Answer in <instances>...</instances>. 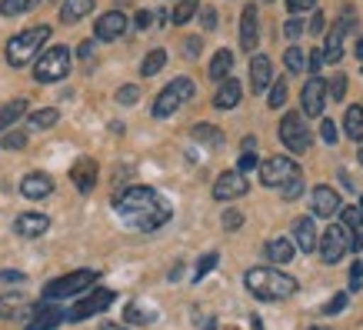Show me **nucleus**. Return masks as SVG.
I'll use <instances>...</instances> for the list:
<instances>
[{
	"instance_id": "11",
	"label": "nucleus",
	"mask_w": 363,
	"mask_h": 330,
	"mask_svg": "<svg viewBox=\"0 0 363 330\" xmlns=\"http://www.w3.org/2000/svg\"><path fill=\"white\" fill-rule=\"evenodd\" d=\"M113 300H117V294L113 290H107V287H94L87 297L80 300L77 307L67 314V320H87V317H97V314H104V310L111 307Z\"/></svg>"
},
{
	"instance_id": "19",
	"label": "nucleus",
	"mask_w": 363,
	"mask_h": 330,
	"mask_svg": "<svg viewBox=\"0 0 363 330\" xmlns=\"http://www.w3.org/2000/svg\"><path fill=\"white\" fill-rule=\"evenodd\" d=\"M313 214L333 220L337 214H340V194H337L333 187H327V184L313 187Z\"/></svg>"
},
{
	"instance_id": "2",
	"label": "nucleus",
	"mask_w": 363,
	"mask_h": 330,
	"mask_svg": "<svg viewBox=\"0 0 363 330\" xmlns=\"http://www.w3.org/2000/svg\"><path fill=\"white\" fill-rule=\"evenodd\" d=\"M243 284L257 300H286L297 294V280L274 267H250L243 274Z\"/></svg>"
},
{
	"instance_id": "29",
	"label": "nucleus",
	"mask_w": 363,
	"mask_h": 330,
	"mask_svg": "<svg viewBox=\"0 0 363 330\" xmlns=\"http://www.w3.org/2000/svg\"><path fill=\"white\" fill-rule=\"evenodd\" d=\"M343 131L350 141H363V107H350L343 117Z\"/></svg>"
},
{
	"instance_id": "39",
	"label": "nucleus",
	"mask_w": 363,
	"mask_h": 330,
	"mask_svg": "<svg viewBox=\"0 0 363 330\" xmlns=\"http://www.w3.org/2000/svg\"><path fill=\"white\" fill-rule=\"evenodd\" d=\"M300 194H303V174H297L294 180H286L284 187H280V197L284 200H297Z\"/></svg>"
},
{
	"instance_id": "40",
	"label": "nucleus",
	"mask_w": 363,
	"mask_h": 330,
	"mask_svg": "<svg viewBox=\"0 0 363 330\" xmlns=\"http://www.w3.org/2000/svg\"><path fill=\"white\" fill-rule=\"evenodd\" d=\"M284 64L290 74H300V70H303V50H300V47H290L284 54Z\"/></svg>"
},
{
	"instance_id": "4",
	"label": "nucleus",
	"mask_w": 363,
	"mask_h": 330,
	"mask_svg": "<svg viewBox=\"0 0 363 330\" xmlns=\"http://www.w3.org/2000/svg\"><path fill=\"white\" fill-rule=\"evenodd\" d=\"M190 97H194V80H187V77L170 80V84L160 90V97L154 100V117L157 121H164V117L177 114V110L184 107Z\"/></svg>"
},
{
	"instance_id": "33",
	"label": "nucleus",
	"mask_w": 363,
	"mask_h": 330,
	"mask_svg": "<svg viewBox=\"0 0 363 330\" xmlns=\"http://www.w3.org/2000/svg\"><path fill=\"white\" fill-rule=\"evenodd\" d=\"M190 137L200 143H210V147H220L223 143V133L217 131V127H210V123H197V127L190 131Z\"/></svg>"
},
{
	"instance_id": "15",
	"label": "nucleus",
	"mask_w": 363,
	"mask_h": 330,
	"mask_svg": "<svg viewBox=\"0 0 363 330\" xmlns=\"http://www.w3.org/2000/svg\"><path fill=\"white\" fill-rule=\"evenodd\" d=\"M123 31H127V13L123 11H107L104 17H97V23H94V37L104 40V44L123 37Z\"/></svg>"
},
{
	"instance_id": "43",
	"label": "nucleus",
	"mask_w": 363,
	"mask_h": 330,
	"mask_svg": "<svg viewBox=\"0 0 363 330\" xmlns=\"http://www.w3.org/2000/svg\"><path fill=\"white\" fill-rule=\"evenodd\" d=\"M343 307H347V294H333L330 300H327V304H323V310H320V314H343Z\"/></svg>"
},
{
	"instance_id": "6",
	"label": "nucleus",
	"mask_w": 363,
	"mask_h": 330,
	"mask_svg": "<svg viewBox=\"0 0 363 330\" xmlns=\"http://www.w3.org/2000/svg\"><path fill=\"white\" fill-rule=\"evenodd\" d=\"M97 284V270H74V274H64L50 280L44 287V300H64V297H74L80 290H87V287Z\"/></svg>"
},
{
	"instance_id": "24",
	"label": "nucleus",
	"mask_w": 363,
	"mask_h": 330,
	"mask_svg": "<svg viewBox=\"0 0 363 330\" xmlns=\"http://www.w3.org/2000/svg\"><path fill=\"white\" fill-rule=\"evenodd\" d=\"M264 253H267V260H270V264H290V260H294V241H286V237H274V241H267Z\"/></svg>"
},
{
	"instance_id": "14",
	"label": "nucleus",
	"mask_w": 363,
	"mask_h": 330,
	"mask_svg": "<svg viewBox=\"0 0 363 330\" xmlns=\"http://www.w3.org/2000/svg\"><path fill=\"white\" fill-rule=\"evenodd\" d=\"M247 190H250L247 174H240V170H223V174L217 177V184H213V197L217 200H237V197H243Z\"/></svg>"
},
{
	"instance_id": "22",
	"label": "nucleus",
	"mask_w": 363,
	"mask_h": 330,
	"mask_svg": "<svg viewBox=\"0 0 363 330\" xmlns=\"http://www.w3.org/2000/svg\"><path fill=\"white\" fill-rule=\"evenodd\" d=\"M270 80H274V64H270V57L257 54L250 60V87H253V94H264V90L270 87Z\"/></svg>"
},
{
	"instance_id": "51",
	"label": "nucleus",
	"mask_w": 363,
	"mask_h": 330,
	"mask_svg": "<svg viewBox=\"0 0 363 330\" xmlns=\"http://www.w3.org/2000/svg\"><path fill=\"white\" fill-rule=\"evenodd\" d=\"M320 31H323V13L313 11L310 13V33H320Z\"/></svg>"
},
{
	"instance_id": "44",
	"label": "nucleus",
	"mask_w": 363,
	"mask_h": 330,
	"mask_svg": "<svg viewBox=\"0 0 363 330\" xmlns=\"http://www.w3.org/2000/svg\"><path fill=\"white\" fill-rule=\"evenodd\" d=\"M137 97H140V90L133 87V84H127V87L117 90V100H121V104H127V107H130V104H137Z\"/></svg>"
},
{
	"instance_id": "49",
	"label": "nucleus",
	"mask_w": 363,
	"mask_h": 330,
	"mask_svg": "<svg viewBox=\"0 0 363 330\" xmlns=\"http://www.w3.org/2000/svg\"><path fill=\"white\" fill-rule=\"evenodd\" d=\"M200 37H190V40H184V50H187V57H197L200 54Z\"/></svg>"
},
{
	"instance_id": "60",
	"label": "nucleus",
	"mask_w": 363,
	"mask_h": 330,
	"mask_svg": "<svg viewBox=\"0 0 363 330\" xmlns=\"http://www.w3.org/2000/svg\"><path fill=\"white\" fill-rule=\"evenodd\" d=\"M353 270H357V274L363 277V264H360V260H357V264H353Z\"/></svg>"
},
{
	"instance_id": "36",
	"label": "nucleus",
	"mask_w": 363,
	"mask_h": 330,
	"mask_svg": "<svg viewBox=\"0 0 363 330\" xmlns=\"http://www.w3.org/2000/svg\"><path fill=\"white\" fill-rule=\"evenodd\" d=\"M253 167H257V141H253V137H247V141H243V154H240L237 170H240V174H250Z\"/></svg>"
},
{
	"instance_id": "41",
	"label": "nucleus",
	"mask_w": 363,
	"mask_h": 330,
	"mask_svg": "<svg viewBox=\"0 0 363 330\" xmlns=\"http://www.w3.org/2000/svg\"><path fill=\"white\" fill-rule=\"evenodd\" d=\"M4 150H23L27 147V133L23 131H11V133H4Z\"/></svg>"
},
{
	"instance_id": "28",
	"label": "nucleus",
	"mask_w": 363,
	"mask_h": 330,
	"mask_svg": "<svg viewBox=\"0 0 363 330\" xmlns=\"http://www.w3.org/2000/svg\"><path fill=\"white\" fill-rule=\"evenodd\" d=\"M230 67H233V54L230 50H217V54H213V60H210V80H227L230 77Z\"/></svg>"
},
{
	"instance_id": "31",
	"label": "nucleus",
	"mask_w": 363,
	"mask_h": 330,
	"mask_svg": "<svg viewBox=\"0 0 363 330\" xmlns=\"http://www.w3.org/2000/svg\"><path fill=\"white\" fill-rule=\"evenodd\" d=\"M164 64H167V50H150V54L143 57V64H140V74L143 77H154V74H160L164 70Z\"/></svg>"
},
{
	"instance_id": "53",
	"label": "nucleus",
	"mask_w": 363,
	"mask_h": 330,
	"mask_svg": "<svg viewBox=\"0 0 363 330\" xmlns=\"http://www.w3.org/2000/svg\"><path fill=\"white\" fill-rule=\"evenodd\" d=\"M203 27H207V31L217 27V11H203Z\"/></svg>"
},
{
	"instance_id": "1",
	"label": "nucleus",
	"mask_w": 363,
	"mask_h": 330,
	"mask_svg": "<svg viewBox=\"0 0 363 330\" xmlns=\"http://www.w3.org/2000/svg\"><path fill=\"white\" fill-rule=\"evenodd\" d=\"M113 210H117V217H121L130 231H143V233L164 227L167 220L174 217V207H170L154 187H140V184L123 190L121 197L113 200Z\"/></svg>"
},
{
	"instance_id": "61",
	"label": "nucleus",
	"mask_w": 363,
	"mask_h": 330,
	"mask_svg": "<svg viewBox=\"0 0 363 330\" xmlns=\"http://www.w3.org/2000/svg\"><path fill=\"white\" fill-rule=\"evenodd\" d=\"M357 210H360V217H363V197H360V204H357Z\"/></svg>"
},
{
	"instance_id": "59",
	"label": "nucleus",
	"mask_w": 363,
	"mask_h": 330,
	"mask_svg": "<svg viewBox=\"0 0 363 330\" xmlns=\"http://www.w3.org/2000/svg\"><path fill=\"white\" fill-rule=\"evenodd\" d=\"M100 330H127V327H121V324H104Z\"/></svg>"
},
{
	"instance_id": "23",
	"label": "nucleus",
	"mask_w": 363,
	"mask_h": 330,
	"mask_svg": "<svg viewBox=\"0 0 363 330\" xmlns=\"http://www.w3.org/2000/svg\"><path fill=\"white\" fill-rule=\"evenodd\" d=\"M343 227H347V233H350V251L360 253L363 251V217L357 207H347L343 210Z\"/></svg>"
},
{
	"instance_id": "13",
	"label": "nucleus",
	"mask_w": 363,
	"mask_h": 330,
	"mask_svg": "<svg viewBox=\"0 0 363 330\" xmlns=\"http://www.w3.org/2000/svg\"><path fill=\"white\" fill-rule=\"evenodd\" d=\"M67 320L64 307H57L54 300H44L30 310V320H27V330H57Z\"/></svg>"
},
{
	"instance_id": "50",
	"label": "nucleus",
	"mask_w": 363,
	"mask_h": 330,
	"mask_svg": "<svg viewBox=\"0 0 363 330\" xmlns=\"http://www.w3.org/2000/svg\"><path fill=\"white\" fill-rule=\"evenodd\" d=\"M150 23H154V11H140V13H137V27H140V31H147Z\"/></svg>"
},
{
	"instance_id": "48",
	"label": "nucleus",
	"mask_w": 363,
	"mask_h": 330,
	"mask_svg": "<svg viewBox=\"0 0 363 330\" xmlns=\"http://www.w3.org/2000/svg\"><path fill=\"white\" fill-rule=\"evenodd\" d=\"M240 224H243V214H237V210H227V214H223V227H227V231H237Z\"/></svg>"
},
{
	"instance_id": "37",
	"label": "nucleus",
	"mask_w": 363,
	"mask_h": 330,
	"mask_svg": "<svg viewBox=\"0 0 363 330\" xmlns=\"http://www.w3.org/2000/svg\"><path fill=\"white\" fill-rule=\"evenodd\" d=\"M197 11H200L197 0H180V4L174 7V13H170V21H174V23H190Z\"/></svg>"
},
{
	"instance_id": "46",
	"label": "nucleus",
	"mask_w": 363,
	"mask_h": 330,
	"mask_svg": "<svg viewBox=\"0 0 363 330\" xmlns=\"http://www.w3.org/2000/svg\"><path fill=\"white\" fill-rule=\"evenodd\" d=\"M320 137H323V143H330V147H333V143H337V123L323 121V123H320Z\"/></svg>"
},
{
	"instance_id": "34",
	"label": "nucleus",
	"mask_w": 363,
	"mask_h": 330,
	"mask_svg": "<svg viewBox=\"0 0 363 330\" xmlns=\"http://www.w3.org/2000/svg\"><path fill=\"white\" fill-rule=\"evenodd\" d=\"M21 307H27V300L21 294H7V297H0V320H11L21 314Z\"/></svg>"
},
{
	"instance_id": "52",
	"label": "nucleus",
	"mask_w": 363,
	"mask_h": 330,
	"mask_svg": "<svg viewBox=\"0 0 363 330\" xmlns=\"http://www.w3.org/2000/svg\"><path fill=\"white\" fill-rule=\"evenodd\" d=\"M284 33L290 37V40H294V37H300V33H303V23H300V21H290V23L284 27Z\"/></svg>"
},
{
	"instance_id": "3",
	"label": "nucleus",
	"mask_w": 363,
	"mask_h": 330,
	"mask_svg": "<svg viewBox=\"0 0 363 330\" xmlns=\"http://www.w3.org/2000/svg\"><path fill=\"white\" fill-rule=\"evenodd\" d=\"M47 40H50V27H47V23L30 27V31L11 37V44H7V64L11 67H27L33 57L40 54V47H44Z\"/></svg>"
},
{
	"instance_id": "25",
	"label": "nucleus",
	"mask_w": 363,
	"mask_h": 330,
	"mask_svg": "<svg viewBox=\"0 0 363 330\" xmlns=\"http://www.w3.org/2000/svg\"><path fill=\"white\" fill-rule=\"evenodd\" d=\"M237 104H240V84H237L233 77H227L220 84V90H217V97H213V107L217 110H233Z\"/></svg>"
},
{
	"instance_id": "63",
	"label": "nucleus",
	"mask_w": 363,
	"mask_h": 330,
	"mask_svg": "<svg viewBox=\"0 0 363 330\" xmlns=\"http://www.w3.org/2000/svg\"><path fill=\"white\" fill-rule=\"evenodd\" d=\"M360 164H363V150H360Z\"/></svg>"
},
{
	"instance_id": "35",
	"label": "nucleus",
	"mask_w": 363,
	"mask_h": 330,
	"mask_svg": "<svg viewBox=\"0 0 363 330\" xmlns=\"http://www.w3.org/2000/svg\"><path fill=\"white\" fill-rule=\"evenodd\" d=\"M40 0H4L0 4V13L4 17H21V13H27V11H33Z\"/></svg>"
},
{
	"instance_id": "57",
	"label": "nucleus",
	"mask_w": 363,
	"mask_h": 330,
	"mask_svg": "<svg viewBox=\"0 0 363 330\" xmlns=\"http://www.w3.org/2000/svg\"><path fill=\"white\" fill-rule=\"evenodd\" d=\"M0 277H4V280H23V274H13V270H4Z\"/></svg>"
},
{
	"instance_id": "16",
	"label": "nucleus",
	"mask_w": 363,
	"mask_h": 330,
	"mask_svg": "<svg viewBox=\"0 0 363 330\" xmlns=\"http://www.w3.org/2000/svg\"><path fill=\"white\" fill-rule=\"evenodd\" d=\"M70 180H74V187L80 194H90L94 184H97V160L94 157H77L74 167H70Z\"/></svg>"
},
{
	"instance_id": "62",
	"label": "nucleus",
	"mask_w": 363,
	"mask_h": 330,
	"mask_svg": "<svg viewBox=\"0 0 363 330\" xmlns=\"http://www.w3.org/2000/svg\"><path fill=\"white\" fill-rule=\"evenodd\" d=\"M310 330H327V327H310Z\"/></svg>"
},
{
	"instance_id": "21",
	"label": "nucleus",
	"mask_w": 363,
	"mask_h": 330,
	"mask_svg": "<svg viewBox=\"0 0 363 330\" xmlns=\"http://www.w3.org/2000/svg\"><path fill=\"white\" fill-rule=\"evenodd\" d=\"M317 241H320V233H317V224L310 217H297L294 220V243H297L303 253H313L317 251Z\"/></svg>"
},
{
	"instance_id": "26",
	"label": "nucleus",
	"mask_w": 363,
	"mask_h": 330,
	"mask_svg": "<svg viewBox=\"0 0 363 330\" xmlns=\"http://www.w3.org/2000/svg\"><path fill=\"white\" fill-rule=\"evenodd\" d=\"M23 114H27V100H23V97L7 100V104L0 107V133H4V131H11V127H13L17 121H21Z\"/></svg>"
},
{
	"instance_id": "27",
	"label": "nucleus",
	"mask_w": 363,
	"mask_h": 330,
	"mask_svg": "<svg viewBox=\"0 0 363 330\" xmlns=\"http://www.w3.org/2000/svg\"><path fill=\"white\" fill-rule=\"evenodd\" d=\"M90 11H94V0H64V7H60V21L77 23L80 17H87Z\"/></svg>"
},
{
	"instance_id": "47",
	"label": "nucleus",
	"mask_w": 363,
	"mask_h": 330,
	"mask_svg": "<svg viewBox=\"0 0 363 330\" xmlns=\"http://www.w3.org/2000/svg\"><path fill=\"white\" fill-rule=\"evenodd\" d=\"M327 94H330L327 100H343V94H347V77H337V80H333L330 87H327Z\"/></svg>"
},
{
	"instance_id": "32",
	"label": "nucleus",
	"mask_w": 363,
	"mask_h": 330,
	"mask_svg": "<svg viewBox=\"0 0 363 330\" xmlns=\"http://www.w3.org/2000/svg\"><path fill=\"white\" fill-rule=\"evenodd\" d=\"M123 317H127V324H154L157 314L150 307H143V304H127V310H123Z\"/></svg>"
},
{
	"instance_id": "54",
	"label": "nucleus",
	"mask_w": 363,
	"mask_h": 330,
	"mask_svg": "<svg viewBox=\"0 0 363 330\" xmlns=\"http://www.w3.org/2000/svg\"><path fill=\"white\" fill-rule=\"evenodd\" d=\"M77 54H80V60H90V54H94V47H90V44H80Z\"/></svg>"
},
{
	"instance_id": "7",
	"label": "nucleus",
	"mask_w": 363,
	"mask_h": 330,
	"mask_svg": "<svg viewBox=\"0 0 363 330\" xmlns=\"http://www.w3.org/2000/svg\"><path fill=\"white\" fill-rule=\"evenodd\" d=\"M317 251H320V260H323V264H340L343 253L350 251V233H347V227H343V224H330V227L323 231V237L317 241Z\"/></svg>"
},
{
	"instance_id": "8",
	"label": "nucleus",
	"mask_w": 363,
	"mask_h": 330,
	"mask_svg": "<svg viewBox=\"0 0 363 330\" xmlns=\"http://www.w3.org/2000/svg\"><path fill=\"white\" fill-rule=\"evenodd\" d=\"M280 141H284L286 150H294V154H307L313 137H310L307 123L300 114H286L284 121H280Z\"/></svg>"
},
{
	"instance_id": "20",
	"label": "nucleus",
	"mask_w": 363,
	"mask_h": 330,
	"mask_svg": "<svg viewBox=\"0 0 363 330\" xmlns=\"http://www.w3.org/2000/svg\"><path fill=\"white\" fill-rule=\"evenodd\" d=\"M13 231L21 233V237H27V241L44 237V233L50 231V217H47V214H21V217L13 220Z\"/></svg>"
},
{
	"instance_id": "18",
	"label": "nucleus",
	"mask_w": 363,
	"mask_h": 330,
	"mask_svg": "<svg viewBox=\"0 0 363 330\" xmlns=\"http://www.w3.org/2000/svg\"><path fill=\"white\" fill-rule=\"evenodd\" d=\"M257 40H260V13H257V7H253V4H247V7H243V13H240V47L253 54Z\"/></svg>"
},
{
	"instance_id": "58",
	"label": "nucleus",
	"mask_w": 363,
	"mask_h": 330,
	"mask_svg": "<svg viewBox=\"0 0 363 330\" xmlns=\"http://www.w3.org/2000/svg\"><path fill=\"white\" fill-rule=\"evenodd\" d=\"M357 60H363V33H360V40H357Z\"/></svg>"
},
{
	"instance_id": "45",
	"label": "nucleus",
	"mask_w": 363,
	"mask_h": 330,
	"mask_svg": "<svg viewBox=\"0 0 363 330\" xmlns=\"http://www.w3.org/2000/svg\"><path fill=\"white\" fill-rule=\"evenodd\" d=\"M317 7V0H286V11L290 13H307Z\"/></svg>"
},
{
	"instance_id": "55",
	"label": "nucleus",
	"mask_w": 363,
	"mask_h": 330,
	"mask_svg": "<svg viewBox=\"0 0 363 330\" xmlns=\"http://www.w3.org/2000/svg\"><path fill=\"white\" fill-rule=\"evenodd\" d=\"M320 60H323V54H320V50H313V54H310V70H317Z\"/></svg>"
},
{
	"instance_id": "10",
	"label": "nucleus",
	"mask_w": 363,
	"mask_h": 330,
	"mask_svg": "<svg viewBox=\"0 0 363 330\" xmlns=\"http://www.w3.org/2000/svg\"><path fill=\"white\" fill-rule=\"evenodd\" d=\"M297 174H300V167L290 157H280V154L260 164V184L264 187H284L286 180H294Z\"/></svg>"
},
{
	"instance_id": "30",
	"label": "nucleus",
	"mask_w": 363,
	"mask_h": 330,
	"mask_svg": "<svg viewBox=\"0 0 363 330\" xmlns=\"http://www.w3.org/2000/svg\"><path fill=\"white\" fill-rule=\"evenodd\" d=\"M57 121H60V110H57V107H44V110H33V114H30V127H33V131H50Z\"/></svg>"
},
{
	"instance_id": "56",
	"label": "nucleus",
	"mask_w": 363,
	"mask_h": 330,
	"mask_svg": "<svg viewBox=\"0 0 363 330\" xmlns=\"http://www.w3.org/2000/svg\"><path fill=\"white\" fill-rule=\"evenodd\" d=\"M250 330H264V320L257 317V314H253V317H250Z\"/></svg>"
},
{
	"instance_id": "42",
	"label": "nucleus",
	"mask_w": 363,
	"mask_h": 330,
	"mask_svg": "<svg viewBox=\"0 0 363 330\" xmlns=\"http://www.w3.org/2000/svg\"><path fill=\"white\" fill-rule=\"evenodd\" d=\"M267 104H270L274 110L286 104V84H284V80H277L274 87H270V97H267Z\"/></svg>"
},
{
	"instance_id": "9",
	"label": "nucleus",
	"mask_w": 363,
	"mask_h": 330,
	"mask_svg": "<svg viewBox=\"0 0 363 330\" xmlns=\"http://www.w3.org/2000/svg\"><path fill=\"white\" fill-rule=\"evenodd\" d=\"M357 31V17H353V7L343 11V17L333 23V31L327 33V44H323V60H330V64H340L343 60V40H347V33Z\"/></svg>"
},
{
	"instance_id": "17",
	"label": "nucleus",
	"mask_w": 363,
	"mask_h": 330,
	"mask_svg": "<svg viewBox=\"0 0 363 330\" xmlns=\"http://www.w3.org/2000/svg\"><path fill=\"white\" fill-rule=\"evenodd\" d=\"M21 194L27 200H44L54 194V177L44 174V170H33V174H27L21 180Z\"/></svg>"
},
{
	"instance_id": "12",
	"label": "nucleus",
	"mask_w": 363,
	"mask_h": 330,
	"mask_svg": "<svg viewBox=\"0 0 363 330\" xmlns=\"http://www.w3.org/2000/svg\"><path fill=\"white\" fill-rule=\"evenodd\" d=\"M300 107H303L307 117H320L323 107H327V80L310 77L303 84V90H300Z\"/></svg>"
},
{
	"instance_id": "5",
	"label": "nucleus",
	"mask_w": 363,
	"mask_h": 330,
	"mask_svg": "<svg viewBox=\"0 0 363 330\" xmlns=\"http://www.w3.org/2000/svg\"><path fill=\"white\" fill-rule=\"evenodd\" d=\"M70 74V50L67 47H50L37 64H33V80L40 84H57Z\"/></svg>"
},
{
	"instance_id": "38",
	"label": "nucleus",
	"mask_w": 363,
	"mask_h": 330,
	"mask_svg": "<svg viewBox=\"0 0 363 330\" xmlns=\"http://www.w3.org/2000/svg\"><path fill=\"white\" fill-rule=\"evenodd\" d=\"M217 264H220V253H203V257L197 260V267H194V284H200V280H203Z\"/></svg>"
}]
</instances>
